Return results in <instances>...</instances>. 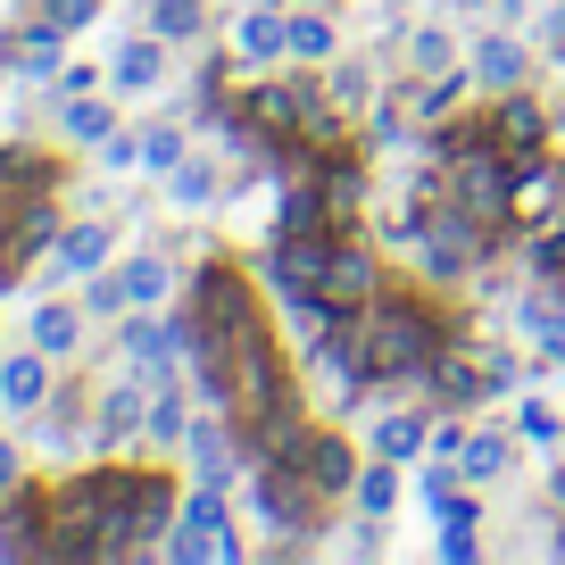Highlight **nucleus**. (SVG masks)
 <instances>
[{
  "label": "nucleus",
  "instance_id": "f257e3e1",
  "mask_svg": "<svg viewBox=\"0 0 565 565\" xmlns=\"http://www.w3.org/2000/svg\"><path fill=\"white\" fill-rule=\"evenodd\" d=\"M449 341H458V324L416 291H383L374 308H358V366L374 391H416Z\"/></svg>",
  "mask_w": 565,
  "mask_h": 565
},
{
  "label": "nucleus",
  "instance_id": "f03ea898",
  "mask_svg": "<svg viewBox=\"0 0 565 565\" xmlns=\"http://www.w3.org/2000/svg\"><path fill=\"white\" fill-rule=\"evenodd\" d=\"M183 308H192V324L209 341H225V350H242V341L258 333V291H249V275L233 258H200L192 266V300Z\"/></svg>",
  "mask_w": 565,
  "mask_h": 565
},
{
  "label": "nucleus",
  "instance_id": "7ed1b4c3",
  "mask_svg": "<svg viewBox=\"0 0 565 565\" xmlns=\"http://www.w3.org/2000/svg\"><path fill=\"white\" fill-rule=\"evenodd\" d=\"M159 557H175V565H200V557H216V565H242L233 499L216 491V482H192V491H183V508H175V524H167Z\"/></svg>",
  "mask_w": 565,
  "mask_h": 565
},
{
  "label": "nucleus",
  "instance_id": "20e7f679",
  "mask_svg": "<svg viewBox=\"0 0 565 565\" xmlns=\"http://www.w3.org/2000/svg\"><path fill=\"white\" fill-rule=\"evenodd\" d=\"M242 508L258 515L275 541H317V532H324V499L308 491L291 466H275V458H258V466L242 475Z\"/></svg>",
  "mask_w": 565,
  "mask_h": 565
},
{
  "label": "nucleus",
  "instance_id": "39448f33",
  "mask_svg": "<svg viewBox=\"0 0 565 565\" xmlns=\"http://www.w3.org/2000/svg\"><path fill=\"white\" fill-rule=\"evenodd\" d=\"M565 125H557V108L541 100L532 84H515V92H499V108H491V141L508 150L515 167H532V159H548V141H557Z\"/></svg>",
  "mask_w": 565,
  "mask_h": 565
},
{
  "label": "nucleus",
  "instance_id": "423d86ee",
  "mask_svg": "<svg viewBox=\"0 0 565 565\" xmlns=\"http://www.w3.org/2000/svg\"><path fill=\"white\" fill-rule=\"evenodd\" d=\"M275 466H291V475H300L317 499H350V482H358V466H366V458H358V449L341 441V433L308 424V433H300L291 449H275Z\"/></svg>",
  "mask_w": 565,
  "mask_h": 565
},
{
  "label": "nucleus",
  "instance_id": "0eeeda50",
  "mask_svg": "<svg viewBox=\"0 0 565 565\" xmlns=\"http://www.w3.org/2000/svg\"><path fill=\"white\" fill-rule=\"evenodd\" d=\"M150 391H159V366H134V374H117V383L100 391V407H92V458H117L141 424H150Z\"/></svg>",
  "mask_w": 565,
  "mask_h": 565
},
{
  "label": "nucleus",
  "instance_id": "6e6552de",
  "mask_svg": "<svg viewBox=\"0 0 565 565\" xmlns=\"http://www.w3.org/2000/svg\"><path fill=\"white\" fill-rule=\"evenodd\" d=\"M424 407H433V416H475L482 399H491V374H482V358H475V341H449L441 358H433V374H424Z\"/></svg>",
  "mask_w": 565,
  "mask_h": 565
},
{
  "label": "nucleus",
  "instance_id": "1a4fd4ad",
  "mask_svg": "<svg viewBox=\"0 0 565 565\" xmlns=\"http://www.w3.org/2000/svg\"><path fill=\"white\" fill-rule=\"evenodd\" d=\"M183 458H192V482H216V491H233V475H249L242 433H233L225 407H200V416H192V433H183Z\"/></svg>",
  "mask_w": 565,
  "mask_h": 565
},
{
  "label": "nucleus",
  "instance_id": "9d476101",
  "mask_svg": "<svg viewBox=\"0 0 565 565\" xmlns=\"http://www.w3.org/2000/svg\"><path fill=\"white\" fill-rule=\"evenodd\" d=\"M233 58H242V67H282V58H291V9H282V0L242 9V25H233Z\"/></svg>",
  "mask_w": 565,
  "mask_h": 565
},
{
  "label": "nucleus",
  "instance_id": "9b49d317",
  "mask_svg": "<svg viewBox=\"0 0 565 565\" xmlns=\"http://www.w3.org/2000/svg\"><path fill=\"white\" fill-rule=\"evenodd\" d=\"M324 300L333 308H374L383 300V258L374 249H358L350 233L333 242V266H324Z\"/></svg>",
  "mask_w": 565,
  "mask_h": 565
},
{
  "label": "nucleus",
  "instance_id": "f8f14e48",
  "mask_svg": "<svg viewBox=\"0 0 565 565\" xmlns=\"http://www.w3.org/2000/svg\"><path fill=\"white\" fill-rule=\"evenodd\" d=\"M108 249H117V225H100V216H92V225H58V242H51V282L67 275V282H92L108 266Z\"/></svg>",
  "mask_w": 565,
  "mask_h": 565
},
{
  "label": "nucleus",
  "instance_id": "ddd939ff",
  "mask_svg": "<svg viewBox=\"0 0 565 565\" xmlns=\"http://www.w3.org/2000/svg\"><path fill=\"white\" fill-rule=\"evenodd\" d=\"M475 84H491V92L532 84V34H515V25H491V34L475 42Z\"/></svg>",
  "mask_w": 565,
  "mask_h": 565
},
{
  "label": "nucleus",
  "instance_id": "4468645a",
  "mask_svg": "<svg viewBox=\"0 0 565 565\" xmlns=\"http://www.w3.org/2000/svg\"><path fill=\"white\" fill-rule=\"evenodd\" d=\"M51 358L34 350V341H25V350H9L0 358V407H9V416H42V399H51Z\"/></svg>",
  "mask_w": 565,
  "mask_h": 565
},
{
  "label": "nucleus",
  "instance_id": "2eb2a0df",
  "mask_svg": "<svg viewBox=\"0 0 565 565\" xmlns=\"http://www.w3.org/2000/svg\"><path fill=\"white\" fill-rule=\"evenodd\" d=\"M167 51H175V42H159V34L117 42V58H108V84H117V92H159V84H167Z\"/></svg>",
  "mask_w": 565,
  "mask_h": 565
},
{
  "label": "nucleus",
  "instance_id": "dca6fc26",
  "mask_svg": "<svg viewBox=\"0 0 565 565\" xmlns=\"http://www.w3.org/2000/svg\"><path fill=\"white\" fill-rule=\"evenodd\" d=\"M183 433H192V391H183V374H159V391H150V424H141V441H150V449H183Z\"/></svg>",
  "mask_w": 565,
  "mask_h": 565
},
{
  "label": "nucleus",
  "instance_id": "f3484780",
  "mask_svg": "<svg viewBox=\"0 0 565 565\" xmlns=\"http://www.w3.org/2000/svg\"><path fill=\"white\" fill-rule=\"evenodd\" d=\"M433 407H383V416H374V449H383V458H424V449H433Z\"/></svg>",
  "mask_w": 565,
  "mask_h": 565
},
{
  "label": "nucleus",
  "instance_id": "a211bd4d",
  "mask_svg": "<svg viewBox=\"0 0 565 565\" xmlns=\"http://www.w3.org/2000/svg\"><path fill=\"white\" fill-rule=\"evenodd\" d=\"M466 482H499L515 466V424H475V433H466Z\"/></svg>",
  "mask_w": 565,
  "mask_h": 565
},
{
  "label": "nucleus",
  "instance_id": "6ab92c4d",
  "mask_svg": "<svg viewBox=\"0 0 565 565\" xmlns=\"http://www.w3.org/2000/svg\"><path fill=\"white\" fill-rule=\"evenodd\" d=\"M84 324H92L84 308H67V300H42L34 317H25V341H34L42 358H67L75 341H84Z\"/></svg>",
  "mask_w": 565,
  "mask_h": 565
},
{
  "label": "nucleus",
  "instance_id": "aec40b11",
  "mask_svg": "<svg viewBox=\"0 0 565 565\" xmlns=\"http://www.w3.org/2000/svg\"><path fill=\"white\" fill-rule=\"evenodd\" d=\"M117 282H125V308H159L167 291H175V258H167V249H141V258L117 266Z\"/></svg>",
  "mask_w": 565,
  "mask_h": 565
},
{
  "label": "nucleus",
  "instance_id": "412c9836",
  "mask_svg": "<svg viewBox=\"0 0 565 565\" xmlns=\"http://www.w3.org/2000/svg\"><path fill=\"white\" fill-rule=\"evenodd\" d=\"M482 499H475V482H466V491L458 499H449V508H441V541H433V548H441V557L449 565H466V557H482Z\"/></svg>",
  "mask_w": 565,
  "mask_h": 565
},
{
  "label": "nucleus",
  "instance_id": "4be33fe9",
  "mask_svg": "<svg viewBox=\"0 0 565 565\" xmlns=\"http://www.w3.org/2000/svg\"><path fill=\"white\" fill-rule=\"evenodd\" d=\"M466 84H475V67H441V75H416V125H441V117H458L466 108Z\"/></svg>",
  "mask_w": 565,
  "mask_h": 565
},
{
  "label": "nucleus",
  "instance_id": "5701e85b",
  "mask_svg": "<svg viewBox=\"0 0 565 565\" xmlns=\"http://www.w3.org/2000/svg\"><path fill=\"white\" fill-rule=\"evenodd\" d=\"M350 508L391 524V508H399V458H383V449H374V458L358 466V482H350Z\"/></svg>",
  "mask_w": 565,
  "mask_h": 565
},
{
  "label": "nucleus",
  "instance_id": "b1692460",
  "mask_svg": "<svg viewBox=\"0 0 565 565\" xmlns=\"http://www.w3.org/2000/svg\"><path fill=\"white\" fill-rule=\"evenodd\" d=\"M441 67H458V34H449V25H407L399 75H441Z\"/></svg>",
  "mask_w": 565,
  "mask_h": 565
},
{
  "label": "nucleus",
  "instance_id": "393cba45",
  "mask_svg": "<svg viewBox=\"0 0 565 565\" xmlns=\"http://www.w3.org/2000/svg\"><path fill=\"white\" fill-rule=\"evenodd\" d=\"M58 134H67V141H84V150H100V141L117 134V108H108L100 92H75V100L58 108Z\"/></svg>",
  "mask_w": 565,
  "mask_h": 565
},
{
  "label": "nucleus",
  "instance_id": "a878e982",
  "mask_svg": "<svg viewBox=\"0 0 565 565\" xmlns=\"http://www.w3.org/2000/svg\"><path fill=\"white\" fill-rule=\"evenodd\" d=\"M416 134H424V125H416L407 100H374L366 108V150H383V159H391V150H416Z\"/></svg>",
  "mask_w": 565,
  "mask_h": 565
},
{
  "label": "nucleus",
  "instance_id": "bb28decb",
  "mask_svg": "<svg viewBox=\"0 0 565 565\" xmlns=\"http://www.w3.org/2000/svg\"><path fill=\"white\" fill-rule=\"evenodd\" d=\"M167 200H175V209H216V200H225V175H216V159H183L175 175H167Z\"/></svg>",
  "mask_w": 565,
  "mask_h": 565
},
{
  "label": "nucleus",
  "instance_id": "cd10ccee",
  "mask_svg": "<svg viewBox=\"0 0 565 565\" xmlns=\"http://www.w3.org/2000/svg\"><path fill=\"white\" fill-rule=\"evenodd\" d=\"M291 58L300 67H333V18L324 9H291Z\"/></svg>",
  "mask_w": 565,
  "mask_h": 565
},
{
  "label": "nucleus",
  "instance_id": "c85d7f7f",
  "mask_svg": "<svg viewBox=\"0 0 565 565\" xmlns=\"http://www.w3.org/2000/svg\"><path fill=\"white\" fill-rule=\"evenodd\" d=\"M200 25H209L200 0H150V34L159 42H200Z\"/></svg>",
  "mask_w": 565,
  "mask_h": 565
},
{
  "label": "nucleus",
  "instance_id": "c756f323",
  "mask_svg": "<svg viewBox=\"0 0 565 565\" xmlns=\"http://www.w3.org/2000/svg\"><path fill=\"white\" fill-rule=\"evenodd\" d=\"M183 159H192V134H183V125H150V134H141V167H150V175H175Z\"/></svg>",
  "mask_w": 565,
  "mask_h": 565
},
{
  "label": "nucleus",
  "instance_id": "7c9ffc66",
  "mask_svg": "<svg viewBox=\"0 0 565 565\" xmlns=\"http://www.w3.org/2000/svg\"><path fill=\"white\" fill-rule=\"evenodd\" d=\"M324 92H333L341 108H374V67L366 58H333V67H324Z\"/></svg>",
  "mask_w": 565,
  "mask_h": 565
},
{
  "label": "nucleus",
  "instance_id": "2f4dec72",
  "mask_svg": "<svg viewBox=\"0 0 565 565\" xmlns=\"http://www.w3.org/2000/svg\"><path fill=\"white\" fill-rule=\"evenodd\" d=\"M515 441H532V449H557V441H565V416H557V407H541V399L524 391V407H515Z\"/></svg>",
  "mask_w": 565,
  "mask_h": 565
},
{
  "label": "nucleus",
  "instance_id": "473e14b6",
  "mask_svg": "<svg viewBox=\"0 0 565 565\" xmlns=\"http://www.w3.org/2000/svg\"><path fill=\"white\" fill-rule=\"evenodd\" d=\"M92 18H100V0H42V25H58V34H84Z\"/></svg>",
  "mask_w": 565,
  "mask_h": 565
},
{
  "label": "nucleus",
  "instance_id": "72a5a7b5",
  "mask_svg": "<svg viewBox=\"0 0 565 565\" xmlns=\"http://www.w3.org/2000/svg\"><path fill=\"white\" fill-rule=\"evenodd\" d=\"M84 317H125V282L108 275V266L92 275V291H84Z\"/></svg>",
  "mask_w": 565,
  "mask_h": 565
},
{
  "label": "nucleus",
  "instance_id": "f704fd0d",
  "mask_svg": "<svg viewBox=\"0 0 565 565\" xmlns=\"http://www.w3.org/2000/svg\"><path fill=\"white\" fill-rule=\"evenodd\" d=\"M532 51H557V58H565V0H557V9H548L541 25H532Z\"/></svg>",
  "mask_w": 565,
  "mask_h": 565
},
{
  "label": "nucleus",
  "instance_id": "c9c22d12",
  "mask_svg": "<svg viewBox=\"0 0 565 565\" xmlns=\"http://www.w3.org/2000/svg\"><path fill=\"white\" fill-rule=\"evenodd\" d=\"M100 159H108V167H141V134H108Z\"/></svg>",
  "mask_w": 565,
  "mask_h": 565
},
{
  "label": "nucleus",
  "instance_id": "e433bc0d",
  "mask_svg": "<svg viewBox=\"0 0 565 565\" xmlns=\"http://www.w3.org/2000/svg\"><path fill=\"white\" fill-rule=\"evenodd\" d=\"M18 475H25V466H18V449H9V441H0V499H9V491H18Z\"/></svg>",
  "mask_w": 565,
  "mask_h": 565
},
{
  "label": "nucleus",
  "instance_id": "4c0bfd02",
  "mask_svg": "<svg viewBox=\"0 0 565 565\" xmlns=\"http://www.w3.org/2000/svg\"><path fill=\"white\" fill-rule=\"evenodd\" d=\"M548 499H557V508H565V458L548 466Z\"/></svg>",
  "mask_w": 565,
  "mask_h": 565
},
{
  "label": "nucleus",
  "instance_id": "58836bf2",
  "mask_svg": "<svg viewBox=\"0 0 565 565\" xmlns=\"http://www.w3.org/2000/svg\"><path fill=\"white\" fill-rule=\"evenodd\" d=\"M282 9H333V0H282Z\"/></svg>",
  "mask_w": 565,
  "mask_h": 565
},
{
  "label": "nucleus",
  "instance_id": "ea45409f",
  "mask_svg": "<svg viewBox=\"0 0 565 565\" xmlns=\"http://www.w3.org/2000/svg\"><path fill=\"white\" fill-rule=\"evenodd\" d=\"M548 291H565V275H557V282H548Z\"/></svg>",
  "mask_w": 565,
  "mask_h": 565
}]
</instances>
